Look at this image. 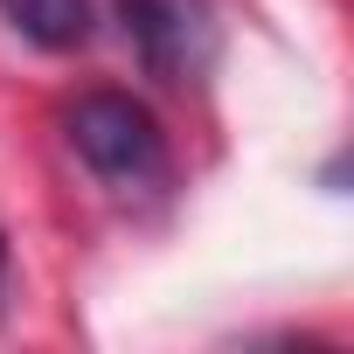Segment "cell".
I'll return each mask as SVG.
<instances>
[{
    "instance_id": "obj_1",
    "label": "cell",
    "mask_w": 354,
    "mask_h": 354,
    "mask_svg": "<svg viewBox=\"0 0 354 354\" xmlns=\"http://www.w3.org/2000/svg\"><path fill=\"white\" fill-rule=\"evenodd\" d=\"M63 125H70L77 160L97 174L111 195L146 202V195H160V188L174 181L167 132H160V118H153L139 97H125V91H84Z\"/></svg>"
},
{
    "instance_id": "obj_2",
    "label": "cell",
    "mask_w": 354,
    "mask_h": 354,
    "mask_svg": "<svg viewBox=\"0 0 354 354\" xmlns=\"http://www.w3.org/2000/svg\"><path fill=\"white\" fill-rule=\"evenodd\" d=\"M118 21H125V42L139 49L146 77H160L174 91L202 84L223 56V28H216L209 0H118Z\"/></svg>"
},
{
    "instance_id": "obj_3",
    "label": "cell",
    "mask_w": 354,
    "mask_h": 354,
    "mask_svg": "<svg viewBox=\"0 0 354 354\" xmlns=\"http://www.w3.org/2000/svg\"><path fill=\"white\" fill-rule=\"evenodd\" d=\"M0 15H8L35 49H84L97 15H91V0H0Z\"/></svg>"
},
{
    "instance_id": "obj_4",
    "label": "cell",
    "mask_w": 354,
    "mask_h": 354,
    "mask_svg": "<svg viewBox=\"0 0 354 354\" xmlns=\"http://www.w3.org/2000/svg\"><path fill=\"white\" fill-rule=\"evenodd\" d=\"M0 313H8V236H0Z\"/></svg>"
}]
</instances>
